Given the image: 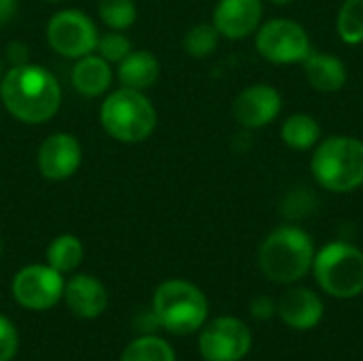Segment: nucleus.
Wrapping results in <instances>:
<instances>
[{
    "instance_id": "obj_1",
    "label": "nucleus",
    "mask_w": 363,
    "mask_h": 361,
    "mask_svg": "<svg viewBox=\"0 0 363 361\" xmlns=\"http://www.w3.org/2000/svg\"><path fill=\"white\" fill-rule=\"evenodd\" d=\"M0 102L17 121L40 126L60 111L62 87L51 70L28 62L4 70L0 79Z\"/></svg>"
},
{
    "instance_id": "obj_2",
    "label": "nucleus",
    "mask_w": 363,
    "mask_h": 361,
    "mask_svg": "<svg viewBox=\"0 0 363 361\" xmlns=\"http://www.w3.org/2000/svg\"><path fill=\"white\" fill-rule=\"evenodd\" d=\"M259 270L279 285H294L313 270L315 243L298 226H281L272 230L257 253Z\"/></svg>"
},
{
    "instance_id": "obj_3",
    "label": "nucleus",
    "mask_w": 363,
    "mask_h": 361,
    "mask_svg": "<svg viewBox=\"0 0 363 361\" xmlns=\"http://www.w3.org/2000/svg\"><path fill=\"white\" fill-rule=\"evenodd\" d=\"M100 126L117 143L136 145L157 128V111L145 91L119 87L106 94L100 106Z\"/></svg>"
},
{
    "instance_id": "obj_4",
    "label": "nucleus",
    "mask_w": 363,
    "mask_h": 361,
    "mask_svg": "<svg viewBox=\"0 0 363 361\" xmlns=\"http://www.w3.org/2000/svg\"><path fill=\"white\" fill-rule=\"evenodd\" d=\"M315 181L334 194H349L363 185V140L330 136L319 140L311 160Z\"/></svg>"
},
{
    "instance_id": "obj_5",
    "label": "nucleus",
    "mask_w": 363,
    "mask_h": 361,
    "mask_svg": "<svg viewBox=\"0 0 363 361\" xmlns=\"http://www.w3.org/2000/svg\"><path fill=\"white\" fill-rule=\"evenodd\" d=\"M151 309L160 328L174 336L194 334L208 319V300L204 291L185 279H168L160 283Z\"/></svg>"
},
{
    "instance_id": "obj_6",
    "label": "nucleus",
    "mask_w": 363,
    "mask_h": 361,
    "mask_svg": "<svg viewBox=\"0 0 363 361\" xmlns=\"http://www.w3.org/2000/svg\"><path fill=\"white\" fill-rule=\"evenodd\" d=\"M313 272L319 287L336 300L363 294V251L351 243H328L315 253Z\"/></svg>"
},
{
    "instance_id": "obj_7",
    "label": "nucleus",
    "mask_w": 363,
    "mask_h": 361,
    "mask_svg": "<svg viewBox=\"0 0 363 361\" xmlns=\"http://www.w3.org/2000/svg\"><path fill=\"white\" fill-rule=\"evenodd\" d=\"M45 36L57 55L79 60L96 51L100 32L87 13L79 9H62L47 21Z\"/></svg>"
},
{
    "instance_id": "obj_8",
    "label": "nucleus",
    "mask_w": 363,
    "mask_h": 361,
    "mask_svg": "<svg viewBox=\"0 0 363 361\" xmlns=\"http://www.w3.org/2000/svg\"><path fill=\"white\" fill-rule=\"evenodd\" d=\"M255 47L257 53L272 64H302L313 51L308 32L287 17L262 23L255 32Z\"/></svg>"
},
{
    "instance_id": "obj_9",
    "label": "nucleus",
    "mask_w": 363,
    "mask_h": 361,
    "mask_svg": "<svg viewBox=\"0 0 363 361\" xmlns=\"http://www.w3.org/2000/svg\"><path fill=\"white\" fill-rule=\"evenodd\" d=\"M251 347V330L238 317L223 315L200 328L198 349L204 361H242Z\"/></svg>"
},
{
    "instance_id": "obj_10",
    "label": "nucleus",
    "mask_w": 363,
    "mask_h": 361,
    "mask_svg": "<svg viewBox=\"0 0 363 361\" xmlns=\"http://www.w3.org/2000/svg\"><path fill=\"white\" fill-rule=\"evenodd\" d=\"M64 285V274L49 264H30L13 277L11 294L26 311H49L62 300Z\"/></svg>"
},
{
    "instance_id": "obj_11",
    "label": "nucleus",
    "mask_w": 363,
    "mask_h": 361,
    "mask_svg": "<svg viewBox=\"0 0 363 361\" xmlns=\"http://www.w3.org/2000/svg\"><path fill=\"white\" fill-rule=\"evenodd\" d=\"M38 172L47 181H66L77 174V170L83 164V147L79 138L70 132H55L49 134L36 155Z\"/></svg>"
},
{
    "instance_id": "obj_12",
    "label": "nucleus",
    "mask_w": 363,
    "mask_h": 361,
    "mask_svg": "<svg viewBox=\"0 0 363 361\" xmlns=\"http://www.w3.org/2000/svg\"><path fill=\"white\" fill-rule=\"evenodd\" d=\"M281 106H283V98L272 85L255 83L245 87L236 96L232 104V113L242 128L257 130L272 123L279 117Z\"/></svg>"
},
{
    "instance_id": "obj_13",
    "label": "nucleus",
    "mask_w": 363,
    "mask_h": 361,
    "mask_svg": "<svg viewBox=\"0 0 363 361\" xmlns=\"http://www.w3.org/2000/svg\"><path fill=\"white\" fill-rule=\"evenodd\" d=\"M262 0H219L213 11V26L230 40H240L262 26Z\"/></svg>"
},
{
    "instance_id": "obj_14",
    "label": "nucleus",
    "mask_w": 363,
    "mask_h": 361,
    "mask_svg": "<svg viewBox=\"0 0 363 361\" xmlns=\"http://www.w3.org/2000/svg\"><path fill=\"white\" fill-rule=\"evenodd\" d=\"M277 313L291 330H313L323 321V300L308 287H289L277 302Z\"/></svg>"
},
{
    "instance_id": "obj_15",
    "label": "nucleus",
    "mask_w": 363,
    "mask_h": 361,
    "mask_svg": "<svg viewBox=\"0 0 363 361\" xmlns=\"http://www.w3.org/2000/svg\"><path fill=\"white\" fill-rule=\"evenodd\" d=\"M68 311L79 319H98L108 306V291L104 283L91 274H74L64 285V296Z\"/></svg>"
},
{
    "instance_id": "obj_16",
    "label": "nucleus",
    "mask_w": 363,
    "mask_h": 361,
    "mask_svg": "<svg viewBox=\"0 0 363 361\" xmlns=\"http://www.w3.org/2000/svg\"><path fill=\"white\" fill-rule=\"evenodd\" d=\"M70 83L77 94L85 98H98L106 94L113 85V68L96 51L74 60L70 70Z\"/></svg>"
},
{
    "instance_id": "obj_17",
    "label": "nucleus",
    "mask_w": 363,
    "mask_h": 361,
    "mask_svg": "<svg viewBox=\"0 0 363 361\" xmlns=\"http://www.w3.org/2000/svg\"><path fill=\"white\" fill-rule=\"evenodd\" d=\"M302 66H304V74H306L311 87H315L317 91L332 94V91L342 89L347 83V66L336 55L311 51L304 57Z\"/></svg>"
},
{
    "instance_id": "obj_18",
    "label": "nucleus",
    "mask_w": 363,
    "mask_h": 361,
    "mask_svg": "<svg viewBox=\"0 0 363 361\" xmlns=\"http://www.w3.org/2000/svg\"><path fill=\"white\" fill-rule=\"evenodd\" d=\"M117 79L123 87L145 91L160 79V60L147 49H132L119 62Z\"/></svg>"
},
{
    "instance_id": "obj_19",
    "label": "nucleus",
    "mask_w": 363,
    "mask_h": 361,
    "mask_svg": "<svg viewBox=\"0 0 363 361\" xmlns=\"http://www.w3.org/2000/svg\"><path fill=\"white\" fill-rule=\"evenodd\" d=\"M45 257L53 270H57L60 274H68L83 264L85 247L74 234H60L49 243Z\"/></svg>"
},
{
    "instance_id": "obj_20",
    "label": "nucleus",
    "mask_w": 363,
    "mask_h": 361,
    "mask_svg": "<svg viewBox=\"0 0 363 361\" xmlns=\"http://www.w3.org/2000/svg\"><path fill=\"white\" fill-rule=\"evenodd\" d=\"M281 136L289 149L308 151V149L317 147V143L321 140V128L315 117H311L306 113H296L285 119V123L281 128Z\"/></svg>"
},
{
    "instance_id": "obj_21",
    "label": "nucleus",
    "mask_w": 363,
    "mask_h": 361,
    "mask_svg": "<svg viewBox=\"0 0 363 361\" xmlns=\"http://www.w3.org/2000/svg\"><path fill=\"white\" fill-rule=\"evenodd\" d=\"M119 361H177V355L168 340L155 334H145L123 349Z\"/></svg>"
},
{
    "instance_id": "obj_22",
    "label": "nucleus",
    "mask_w": 363,
    "mask_h": 361,
    "mask_svg": "<svg viewBox=\"0 0 363 361\" xmlns=\"http://www.w3.org/2000/svg\"><path fill=\"white\" fill-rule=\"evenodd\" d=\"M338 36L347 45L363 43V0H345L338 19H336Z\"/></svg>"
},
{
    "instance_id": "obj_23",
    "label": "nucleus",
    "mask_w": 363,
    "mask_h": 361,
    "mask_svg": "<svg viewBox=\"0 0 363 361\" xmlns=\"http://www.w3.org/2000/svg\"><path fill=\"white\" fill-rule=\"evenodd\" d=\"M98 17L111 30H128L134 26L138 17V9L134 0H100Z\"/></svg>"
},
{
    "instance_id": "obj_24",
    "label": "nucleus",
    "mask_w": 363,
    "mask_h": 361,
    "mask_svg": "<svg viewBox=\"0 0 363 361\" xmlns=\"http://www.w3.org/2000/svg\"><path fill=\"white\" fill-rule=\"evenodd\" d=\"M219 38L221 34L217 32L213 23H198L191 30H187V34L183 36V49L189 57L202 60V57H208L217 49Z\"/></svg>"
},
{
    "instance_id": "obj_25",
    "label": "nucleus",
    "mask_w": 363,
    "mask_h": 361,
    "mask_svg": "<svg viewBox=\"0 0 363 361\" xmlns=\"http://www.w3.org/2000/svg\"><path fill=\"white\" fill-rule=\"evenodd\" d=\"M130 51H132V40L121 30H111L106 34H100L96 45V53L104 57L108 64H119Z\"/></svg>"
},
{
    "instance_id": "obj_26",
    "label": "nucleus",
    "mask_w": 363,
    "mask_h": 361,
    "mask_svg": "<svg viewBox=\"0 0 363 361\" xmlns=\"http://www.w3.org/2000/svg\"><path fill=\"white\" fill-rule=\"evenodd\" d=\"M19 351V334L13 321L0 315V361H13Z\"/></svg>"
},
{
    "instance_id": "obj_27",
    "label": "nucleus",
    "mask_w": 363,
    "mask_h": 361,
    "mask_svg": "<svg viewBox=\"0 0 363 361\" xmlns=\"http://www.w3.org/2000/svg\"><path fill=\"white\" fill-rule=\"evenodd\" d=\"M315 206V200L308 191L304 189H298V191H291L285 202H283V213L289 217V219H302L306 217Z\"/></svg>"
},
{
    "instance_id": "obj_28",
    "label": "nucleus",
    "mask_w": 363,
    "mask_h": 361,
    "mask_svg": "<svg viewBox=\"0 0 363 361\" xmlns=\"http://www.w3.org/2000/svg\"><path fill=\"white\" fill-rule=\"evenodd\" d=\"M251 315L257 321H270L277 315V302L270 296H257L251 302Z\"/></svg>"
},
{
    "instance_id": "obj_29",
    "label": "nucleus",
    "mask_w": 363,
    "mask_h": 361,
    "mask_svg": "<svg viewBox=\"0 0 363 361\" xmlns=\"http://www.w3.org/2000/svg\"><path fill=\"white\" fill-rule=\"evenodd\" d=\"M4 53H6V62L11 66H23V64L30 62V49H28V45L23 40L9 43L6 49H4Z\"/></svg>"
},
{
    "instance_id": "obj_30",
    "label": "nucleus",
    "mask_w": 363,
    "mask_h": 361,
    "mask_svg": "<svg viewBox=\"0 0 363 361\" xmlns=\"http://www.w3.org/2000/svg\"><path fill=\"white\" fill-rule=\"evenodd\" d=\"M134 326H138L143 334H153V330H157V328H160V321H157V317H155L153 309H149V311H143V313L136 317Z\"/></svg>"
},
{
    "instance_id": "obj_31",
    "label": "nucleus",
    "mask_w": 363,
    "mask_h": 361,
    "mask_svg": "<svg viewBox=\"0 0 363 361\" xmlns=\"http://www.w3.org/2000/svg\"><path fill=\"white\" fill-rule=\"evenodd\" d=\"M17 0H0V26H6L17 13Z\"/></svg>"
},
{
    "instance_id": "obj_32",
    "label": "nucleus",
    "mask_w": 363,
    "mask_h": 361,
    "mask_svg": "<svg viewBox=\"0 0 363 361\" xmlns=\"http://www.w3.org/2000/svg\"><path fill=\"white\" fill-rule=\"evenodd\" d=\"M2 74H4V62H2V57H0V79H2Z\"/></svg>"
},
{
    "instance_id": "obj_33",
    "label": "nucleus",
    "mask_w": 363,
    "mask_h": 361,
    "mask_svg": "<svg viewBox=\"0 0 363 361\" xmlns=\"http://www.w3.org/2000/svg\"><path fill=\"white\" fill-rule=\"evenodd\" d=\"M270 2H274V4H287V2H291V0H270Z\"/></svg>"
},
{
    "instance_id": "obj_34",
    "label": "nucleus",
    "mask_w": 363,
    "mask_h": 361,
    "mask_svg": "<svg viewBox=\"0 0 363 361\" xmlns=\"http://www.w3.org/2000/svg\"><path fill=\"white\" fill-rule=\"evenodd\" d=\"M0 253H2V238H0Z\"/></svg>"
},
{
    "instance_id": "obj_35",
    "label": "nucleus",
    "mask_w": 363,
    "mask_h": 361,
    "mask_svg": "<svg viewBox=\"0 0 363 361\" xmlns=\"http://www.w3.org/2000/svg\"><path fill=\"white\" fill-rule=\"evenodd\" d=\"M49 2H62V0H49Z\"/></svg>"
}]
</instances>
